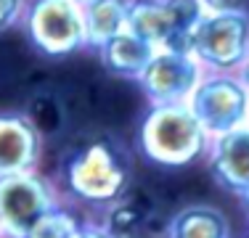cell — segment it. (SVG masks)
<instances>
[{
  "mask_svg": "<svg viewBox=\"0 0 249 238\" xmlns=\"http://www.w3.org/2000/svg\"><path fill=\"white\" fill-rule=\"evenodd\" d=\"M133 159L117 135L93 130L74 138L58 159L56 186L72 204L88 209H109L130 193Z\"/></svg>",
  "mask_w": 249,
  "mask_h": 238,
  "instance_id": "cell-1",
  "label": "cell"
},
{
  "mask_svg": "<svg viewBox=\"0 0 249 238\" xmlns=\"http://www.w3.org/2000/svg\"><path fill=\"white\" fill-rule=\"evenodd\" d=\"M212 135L201 127L188 103H149L138 124V151L157 167L183 170L210 151Z\"/></svg>",
  "mask_w": 249,
  "mask_h": 238,
  "instance_id": "cell-2",
  "label": "cell"
},
{
  "mask_svg": "<svg viewBox=\"0 0 249 238\" xmlns=\"http://www.w3.org/2000/svg\"><path fill=\"white\" fill-rule=\"evenodd\" d=\"M19 27L35 51L48 58H67L88 51L82 5L74 0H29Z\"/></svg>",
  "mask_w": 249,
  "mask_h": 238,
  "instance_id": "cell-3",
  "label": "cell"
},
{
  "mask_svg": "<svg viewBox=\"0 0 249 238\" xmlns=\"http://www.w3.org/2000/svg\"><path fill=\"white\" fill-rule=\"evenodd\" d=\"M58 204H64V196L56 180L40 170L0 177V233L3 238H27Z\"/></svg>",
  "mask_w": 249,
  "mask_h": 238,
  "instance_id": "cell-4",
  "label": "cell"
},
{
  "mask_svg": "<svg viewBox=\"0 0 249 238\" xmlns=\"http://www.w3.org/2000/svg\"><path fill=\"white\" fill-rule=\"evenodd\" d=\"M204 16L201 0H130V32L157 51L191 53V37Z\"/></svg>",
  "mask_w": 249,
  "mask_h": 238,
  "instance_id": "cell-5",
  "label": "cell"
},
{
  "mask_svg": "<svg viewBox=\"0 0 249 238\" xmlns=\"http://www.w3.org/2000/svg\"><path fill=\"white\" fill-rule=\"evenodd\" d=\"M191 53L207 71H239L249 56V8L207 14L191 37Z\"/></svg>",
  "mask_w": 249,
  "mask_h": 238,
  "instance_id": "cell-6",
  "label": "cell"
},
{
  "mask_svg": "<svg viewBox=\"0 0 249 238\" xmlns=\"http://www.w3.org/2000/svg\"><path fill=\"white\" fill-rule=\"evenodd\" d=\"M188 106L210 135L247 127L249 122V90L236 71H207Z\"/></svg>",
  "mask_w": 249,
  "mask_h": 238,
  "instance_id": "cell-7",
  "label": "cell"
},
{
  "mask_svg": "<svg viewBox=\"0 0 249 238\" xmlns=\"http://www.w3.org/2000/svg\"><path fill=\"white\" fill-rule=\"evenodd\" d=\"M207 69L188 51H157L138 85L149 103H188Z\"/></svg>",
  "mask_w": 249,
  "mask_h": 238,
  "instance_id": "cell-8",
  "label": "cell"
},
{
  "mask_svg": "<svg viewBox=\"0 0 249 238\" xmlns=\"http://www.w3.org/2000/svg\"><path fill=\"white\" fill-rule=\"evenodd\" d=\"M43 133L24 111H0V177L40 170Z\"/></svg>",
  "mask_w": 249,
  "mask_h": 238,
  "instance_id": "cell-9",
  "label": "cell"
},
{
  "mask_svg": "<svg viewBox=\"0 0 249 238\" xmlns=\"http://www.w3.org/2000/svg\"><path fill=\"white\" fill-rule=\"evenodd\" d=\"M207 167L215 183L233 196H244L249 190V127H236L228 133L212 135Z\"/></svg>",
  "mask_w": 249,
  "mask_h": 238,
  "instance_id": "cell-10",
  "label": "cell"
},
{
  "mask_svg": "<svg viewBox=\"0 0 249 238\" xmlns=\"http://www.w3.org/2000/svg\"><path fill=\"white\" fill-rule=\"evenodd\" d=\"M96 53H98V61H101V67H104V71H109L117 80L138 82L141 74L146 71V67L151 64L157 48H154L149 40H143L141 34H135L127 29V32L117 34L114 40H109V43Z\"/></svg>",
  "mask_w": 249,
  "mask_h": 238,
  "instance_id": "cell-11",
  "label": "cell"
},
{
  "mask_svg": "<svg viewBox=\"0 0 249 238\" xmlns=\"http://www.w3.org/2000/svg\"><path fill=\"white\" fill-rule=\"evenodd\" d=\"M164 238H233L231 220L212 204H186L167 220Z\"/></svg>",
  "mask_w": 249,
  "mask_h": 238,
  "instance_id": "cell-12",
  "label": "cell"
},
{
  "mask_svg": "<svg viewBox=\"0 0 249 238\" xmlns=\"http://www.w3.org/2000/svg\"><path fill=\"white\" fill-rule=\"evenodd\" d=\"M88 51H101L109 40L130 29V0H93L82 5Z\"/></svg>",
  "mask_w": 249,
  "mask_h": 238,
  "instance_id": "cell-13",
  "label": "cell"
},
{
  "mask_svg": "<svg viewBox=\"0 0 249 238\" xmlns=\"http://www.w3.org/2000/svg\"><path fill=\"white\" fill-rule=\"evenodd\" d=\"M82 222L85 220L80 217L74 209H69L67 204H58L51 214H45L35 230L27 238H80L82 236Z\"/></svg>",
  "mask_w": 249,
  "mask_h": 238,
  "instance_id": "cell-14",
  "label": "cell"
},
{
  "mask_svg": "<svg viewBox=\"0 0 249 238\" xmlns=\"http://www.w3.org/2000/svg\"><path fill=\"white\" fill-rule=\"evenodd\" d=\"M29 0H0V34L21 24V16L27 11Z\"/></svg>",
  "mask_w": 249,
  "mask_h": 238,
  "instance_id": "cell-15",
  "label": "cell"
},
{
  "mask_svg": "<svg viewBox=\"0 0 249 238\" xmlns=\"http://www.w3.org/2000/svg\"><path fill=\"white\" fill-rule=\"evenodd\" d=\"M207 14H223V11H244L247 0H201Z\"/></svg>",
  "mask_w": 249,
  "mask_h": 238,
  "instance_id": "cell-16",
  "label": "cell"
},
{
  "mask_svg": "<svg viewBox=\"0 0 249 238\" xmlns=\"http://www.w3.org/2000/svg\"><path fill=\"white\" fill-rule=\"evenodd\" d=\"M80 238H117V236L109 230V225H106L104 220H85Z\"/></svg>",
  "mask_w": 249,
  "mask_h": 238,
  "instance_id": "cell-17",
  "label": "cell"
},
{
  "mask_svg": "<svg viewBox=\"0 0 249 238\" xmlns=\"http://www.w3.org/2000/svg\"><path fill=\"white\" fill-rule=\"evenodd\" d=\"M236 74L241 77V82H244V85H247V90H249V56H247V61L241 64V69L236 71Z\"/></svg>",
  "mask_w": 249,
  "mask_h": 238,
  "instance_id": "cell-18",
  "label": "cell"
},
{
  "mask_svg": "<svg viewBox=\"0 0 249 238\" xmlns=\"http://www.w3.org/2000/svg\"><path fill=\"white\" fill-rule=\"evenodd\" d=\"M241 201H244V206H247V212H249V190H247L244 196H241Z\"/></svg>",
  "mask_w": 249,
  "mask_h": 238,
  "instance_id": "cell-19",
  "label": "cell"
},
{
  "mask_svg": "<svg viewBox=\"0 0 249 238\" xmlns=\"http://www.w3.org/2000/svg\"><path fill=\"white\" fill-rule=\"evenodd\" d=\"M77 5H88V3H93V0H74Z\"/></svg>",
  "mask_w": 249,
  "mask_h": 238,
  "instance_id": "cell-20",
  "label": "cell"
},
{
  "mask_svg": "<svg viewBox=\"0 0 249 238\" xmlns=\"http://www.w3.org/2000/svg\"><path fill=\"white\" fill-rule=\"evenodd\" d=\"M0 238H3V233H0Z\"/></svg>",
  "mask_w": 249,
  "mask_h": 238,
  "instance_id": "cell-21",
  "label": "cell"
},
{
  "mask_svg": "<svg viewBox=\"0 0 249 238\" xmlns=\"http://www.w3.org/2000/svg\"><path fill=\"white\" fill-rule=\"evenodd\" d=\"M247 127H249V122H247Z\"/></svg>",
  "mask_w": 249,
  "mask_h": 238,
  "instance_id": "cell-22",
  "label": "cell"
},
{
  "mask_svg": "<svg viewBox=\"0 0 249 238\" xmlns=\"http://www.w3.org/2000/svg\"><path fill=\"white\" fill-rule=\"evenodd\" d=\"M247 238H249V233H247Z\"/></svg>",
  "mask_w": 249,
  "mask_h": 238,
  "instance_id": "cell-23",
  "label": "cell"
}]
</instances>
